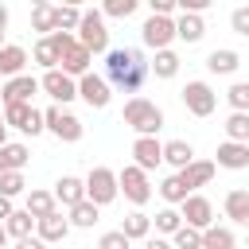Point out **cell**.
Instances as JSON below:
<instances>
[{"instance_id":"obj_44","label":"cell","mask_w":249,"mask_h":249,"mask_svg":"<svg viewBox=\"0 0 249 249\" xmlns=\"http://www.w3.org/2000/svg\"><path fill=\"white\" fill-rule=\"evenodd\" d=\"M179 12H191V16H202L206 8H214V0H175Z\"/></svg>"},{"instance_id":"obj_9","label":"cell","mask_w":249,"mask_h":249,"mask_svg":"<svg viewBox=\"0 0 249 249\" xmlns=\"http://www.w3.org/2000/svg\"><path fill=\"white\" fill-rule=\"evenodd\" d=\"M140 39L152 51H167L175 43V16H148L140 23Z\"/></svg>"},{"instance_id":"obj_33","label":"cell","mask_w":249,"mask_h":249,"mask_svg":"<svg viewBox=\"0 0 249 249\" xmlns=\"http://www.w3.org/2000/svg\"><path fill=\"white\" fill-rule=\"evenodd\" d=\"M160 195H163V202H167V206H179L191 191L183 187V179H179V171H175V175H167V179L160 183Z\"/></svg>"},{"instance_id":"obj_19","label":"cell","mask_w":249,"mask_h":249,"mask_svg":"<svg viewBox=\"0 0 249 249\" xmlns=\"http://www.w3.org/2000/svg\"><path fill=\"white\" fill-rule=\"evenodd\" d=\"M51 195H54V202H58V206H66V210H70L74 202H82V198H86V179H78V175H62V179L54 183V191H51Z\"/></svg>"},{"instance_id":"obj_35","label":"cell","mask_w":249,"mask_h":249,"mask_svg":"<svg viewBox=\"0 0 249 249\" xmlns=\"http://www.w3.org/2000/svg\"><path fill=\"white\" fill-rule=\"evenodd\" d=\"M179 226H183V214H179L175 206H163V210L156 214V233H160V237H171Z\"/></svg>"},{"instance_id":"obj_5","label":"cell","mask_w":249,"mask_h":249,"mask_svg":"<svg viewBox=\"0 0 249 249\" xmlns=\"http://www.w3.org/2000/svg\"><path fill=\"white\" fill-rule=\"evenodd\" d=\"M117 191L140 210L148 198H152V183H148V171H140L136 163H124L121 171H117Z\"/></svg>"},{"instance_id":"obj_14","label":"cell","mask_w":249,"mask_h":249,"mask_svg":"<svg viewBox=\"0 0 249 249\" xmlns=\"http://www.w3.org/2000/svg\"><path fill=\"white\" fill-rule=\"evenodd\" d=\"M214 167L245 171V167H249V144H241V140H222L218 152H214Z\"/></svg>"},{"instance_id":"obj_15","label":"cell","mask_w":249,"mask_h":249,"mask_svg":"<svg viewBox=\"0 0 249 249\" xmlns=\"http://www.w3.org/2000/svg\"><path fill=\"white\" fill-rule=\"evenodd\" d=\"M89 66H93V54H89V51H86L78 39H74V43H70V47L58 54V70H62V74H70V78L89 74Z\"/></svg>"},{"instance_id":"obj_47","label":"cell","mask_w":249,"mask_h":249,"mask_svg":"<svg viewBox=\"0 0 249 249\" xmlns=\"http://www.w3.org/2000/svg\"><path fill=\"white\" fill-rule=\"evenodd\" d=\"M12 249H47V241H39V237L31 233V237H19V241H16Z\"/></svg>"},{"instance_id":"obj_2","label":"cell","mask_w":249,"mask_h":249,"mask_svg":"<svg viewBox=\"0 0 249 249\" xmlns=\"http://www.w3.org/2000/svg\"><path fill=\"white\" fill-rule=\"evenodd\" d=\"M121 121L136 132V136H156L160 128H163V109L156 105V101H148V97H128L124 101V109H121Z\"/></svg>"},{"instance_id":"obj_20","label":"cell","mask_w":249,"mask_h":249,"mask_svg":"<svg viewBox=\"0 0 249 249\" xmlns=\"http://www.w3.org/2000/svg\"><path fill=\"white\" fill-rule=\"evenodd\" d=\"M23 66H27V51H23L19 43H4V47H0V82L23 74Z\"/></svg>"},{"instance_id":"obj_7","label":"cell","mask_w":249,"mask_h":249,"mask_svg":"<svg viewBox=\"0 0 249 249\" xmlns=\"http://www.w3.org/2000/svg\"><path fill=\"white\" fill-rule=\"evenodd\" d=\"M117 171L113 167H93L89 175H86V198L93 202V206H109V202H117Z\"/></svg>"},{"instance_id":"obj_12","label":"cell","mask_w":249,"mask_h":249,"mask_svg":"<svg viewBox=\"0 0 249 249\" xmlns=\"http://www.w3.org/2000/svg\"><path fill=\"white\" fill-rule=\"evenodd\" d=\"M78 97H82L89 109H105V105H109V97H113V86H109L101 74H93V70H89V74H82V78H78Z\"/></svg>"},{"instance_id":"obj_11","label":"cell","mask_w":249,"mask_h":249,"mask_svg":"<svg viewBox=\"0 0 249 249\" xmlns=\"http://www.w3.org/2000/svg\"><path fill=\"white\" fill-rule=\"evenodd\" d=\"M179 214H183V226H191V230L214 226V202H210L206 195H187V198L179 202Z\"/></svg>"},{"instance_id":"obj_50","label":"cell","mask_w":249,"mask_h":249,"mask_svg":"<svg viewBox=\"0 0 249 249\" xmlns=\"http://www.w3.org/2000/svg\"><path fill=\"white\" fill-rule=\"evenodd\" d=\"M0 144H8V124H4V109H0Z\"/></svg>"},{"instance_id":"obj_23","label":"cell","mask_w":249,"mask_h":249,"mask_svg":"<svg viewBox=\"0 0 249 249\" xmlns=\"http://www.w3.org/2000/svg\"><path fill=\"white\" fill-rule=\"evenodd\" d=\"M202 35H206V19H202V16H191V12H179V16H175V39L198 43Z\"/></svg>"},{"instance_id":"obj_37","label":"cell","mask_w":249,"mask_h":249,"mask_svg":"<svg viewBox=\"0 0 249 249\" xmlns=\"http://www.w3.org/2000/svg\"><path fill=\"white\" fill-rule=\"evenodd\" d=\"M23 191H27L23 171H0V195H4V198H16V195H23Z\"/></svg>"},{"instance_id":"obj_13","label":"cell","mask_w":249,"mask_h":249,"mask_svg":"<svg viewBox=\"0 0 249 249\" xmlns=\"http://www.w3.org/2000/svg\"><path fill=\"white\" fill-rule=\"evenodd\" d=\"M132 163H136L140 171H156V167L163 163V144H160L156 136H136V140H132Z\"/></svg>"},{"instance_id":"obj_28","label":"cell","mask_w":249,"mask_h":249,"mask_svg":"<svg viewBox=\"0 0 249 249\" xmlns=\"http://www.w3.org/2000/svg\"><path fill=\"white\" fill-rule=\"evenodd\" d=\"M191 160H195V148H191V140H167V144H163V163H171L175 171H183Z\"/></svg>"},{"instance_id":"obj_27","label":"cell","mask_w":249,"mask_h":249,"mask_svg":"<svg viewBox=\"0 0 249 249\" xmlns=\"http://www.w3.org/2000/svg\"><path fill=\"white\" fill-rule=\"evenodd\" d=\"M117 230H121L128 241H144V237L152 233V218H148L144 210H132V214H124V222H121Z\"/></svg>"},{"instance_id":"obj_34","label":"cell","mask_w":249,"mask_h":249,"mask_svg":"<svg viewBox=\"0 0 249 249\" xmlns=\"http://www.w3.org/2000/svg\"><path fill=\"white\" fill-rule=\"evenodd\" d=\"M222 128H226V140H241V144H249V113H230Z\"/></svg>"},{"instance_id":"obj_40","label":"cell","mask_w":249,"mask_h":249,"mask_svg":"<svg viewBox=\"0 0 249 249\" xmlns=\"http://www.w3.org/2000/svg\"><path fill=\"white\" fill-rule=\"evenodd\" d=\"M226 101H230L233 113H249V82H233L226 89Z\"/></svg>"},{"instance_id":"obj_31","label":"cell","mask_w":249,"mask_h":249,"mask_svg":"<svg viewBox=\"0 0 249 249\" xmlns=\"http://www.w3.org/2000/svg\"><path fill=\"white\" fill-rule=\"evenodd\" d=\"M202 249H237L230 226H206L202 230Z\"/></svg>"},{"instance_id":"obj_25","label":"cell","mask_w":249,"mask_h":249,"mask_svg":"<svg viewBox=\"0 0 249 249\" xmlns=\"http://www.w3.org/2000/svg\"><path fill=\"white\" fill-rule=\"evenodd\" d=\"M222 210H226V218L233 222V226H249V191H230L226 195V202H222Z\"/></svg>"},{"instance_id":"obj_54","label":"cell","mask_w":249,"mask_h":249,"mask_svg":"<svg viewBox=\"0 0 249 249\" xmlns=\"http://www.w3.org/2000/svg\"><path fill=\"white\" fill-rule=\"evenodd\" d=\"M0 86H4V82H0Z\"/></svg>"},{"instance_id":"obj_41","label":"cell","mask_w":249,"mask_h":249,"mask_svg":"<svg viewBox=\"0 0 249 249\" xmlns=\"http://www.w3.org/2000/svg\"><path fill=\"white\" fill-rule=\"evenodd\" d=\"M78 19H82V8H54V31H78Z\"/></svg>"},{"instance_id":"obj_8","label":"cell","mask_w":249,"mask_h":249,"mask_svg":"<svg viewBox=\"0 0 249 249\" xmlns=\"http://www.w3.org/2000/svg\"><path fill=\"white\" fill-rule=\"evenodd\" d=\"M179 97H183V109H187L191 117H210V113L218 109V93H214L210 82H202V78H198V82H187Z\"/></svg>"},{"instance_id":"obj_45","label":"cell","mask_w":249,"mask_h":249,"mask_svg":"<svg viewBox=\"0 0 249 249\" xmlns=\"http://www.w3.org/2000/svg\"><path fill=\"white\" fill-rule=\"evenodd\" d=\"M152 8V16H171L175 12V0H144Z\"/></svg>"},{"instance_id":"obj_1","label":"cell","mask_w":249,"mask_h":249,"mask_svg":"<svg viewBox=\"0 0 249 249\" xmlns=\"http://www.w3.org/2000/svg\"><path fill=\"white\" fill-rule=\"evenodd\" d=\"M148 78H152V70H148L144 51H136V47H109L105 51V82L117 93H132L136 97Z\"/></svg>"},{"instance_id":"obj_24","label":"cell","mask_w":249,"mask_h":249,"mask_svg":"<svg viewBox=\"0 0 249 249\" xmlns=\"http://www.w3.org/2000/svg\"><path fill=\"white\" fill-rule=\"evenodd\" d=\"M23 210L39 222V218H47V214H54L58 210V202H54V195L51 191H39V187H31L27 191V198H23Z\"/></svg>"},{"instance_id":"obj_48","label":"cell","mask_w":249,"mask_h":249,"mask_svg":"<svg viewBox=\"0 0 249 249\" xmlns=\"http://www.w3.org/2000/svg\"><path fill=\"white\" fill-rule=\"evenodd\" d=\"M12 210H16V206H12V198H4V195H0V222H4Z\"/></svg>"},{"instance_id":"obj_38","label":"cell","mask_w":249,"mask_h":249,"mask_svg":"<svg viewBox=\"0 0 249 249\" xmlns=\"http://www.w3.org/2000/svg\"><path fill=\"white\" fill-rule=\"evenodd\" d=\"M136 8H140V0H101V16H109V19H128Z\"/></svg>"},{"instance_id":"obj_29","label":"cell","mask_w":249,"mask_h":249,"mask_svg":"<svg viewBox=\"0 0 249 249\" xmlns=\"http://www.w3.org/2000/svg\"><path fill=\"white\" fill-rule=\"evenodd\" d=\"M148 70H152V74H156L160 82L175 78V74H179V54H175L171 47H167V51H156V58L148 62Z\"/></svg>"},{"instance_id":"obj_18","label":"cell","mask_w":249,"mask_h":249,"mask_svg":"<svg viewBox=\"0 0 249 249\" xmlns=\"http://www.w3.org/2000/svg\"><path fill=\"white\" fill-rule=\"evenodd\" d=\"M214 171H218V167H214V160H191V163L179 171V179H183V187L195 195L198 187H206V183L214 179Z\"/></svg>"},{"instance_id":"obj_3","label":"cell","mask_w":249,"mask_h":249,"mask_svg":"<svg viewBox=\"0 0 249 249\" xmlns=\"http://www.w3.org/2000/svg\"><path fill=\"white\" fill-rule=\"evenodd\" d=\"M43 128H47L54 140H62V144H78L82 132H86V124H82L66 105H47V109H43Z\"/></svg>"},{"instance_id":"obj_30","label":"cell","mask_w":249,"mask_h":249,"mask_svg":"<svg viewBox=\"0 0 249 249\" xmlns=\"http://www.w3.org/2000/svg\"><path fill=\"white\" fill-rule=\"evenodd\" d=\"M4 230H8V237H12V241L31 237V233H35V218H31L27 210H12V214L4 218Z\"/></svg>"},{"instance_id":"obj_49","label":"cell","mask_w":249,"mask_h":249,"mask_svg":"<svg viewBox=\"0 0 249 249\" xmlns=\"http://www.w3.org/2000/svg\"><path fill=\"white\" fill-rule=\"evenodd\" d=\"M4 31H8V8L0 4V35H4Z\"/></svg>"},{"instance_id":"obj_46","label":"cell","mask_w":249,"mask_h":249,"mask_svg":"<svg viewBox=\"0 0 249 249\" xmlns=\"http://www.w3.org/2000/svg\"><path fill=\"white\" fill-rule=\"evenodd\" d=\"M144 249H175V245H171V237H160V233H148V237H144Z\"/></svg>"},{"instance_id":"obj_10","label":"cell","mask_w":249,"mask_h":249,"mask_svg":"<svg viewBox=\"0 0 249 249\" xmlns=\"http://www.w3.org/2000/svg\"><path fill=\"white\" fill-rule=\"evenodd\" d=\"M39 89H43L54 105H70V101L78 97V78H70V74H62V70L54 66V70H47V74L39 78Z\"/></svg>"},{"instance_id":"obj_42","label":"cell","mask_w":249,"mask_h":249,"mask_svg":"<svg viewBox=\"0 0 249 249\" xmlns=\"http://www.w3.org/2000/svg\"><path fill=\"white\" fill-rule=\"evenodd\" d=\"M97 249H132V241H128L121 230H109V233L97 237Z\"/></svg>"},{"instance_id":"obj_17","label":"cell","mask_w":249,"mask_h":249,"mask_svg":"<svg viewBox=\"0 0 249 249\" xmlns=\"http://www.w3.org/2000/svg\"><path fill=\"white\" fill-rule=\"evenodd\" d=\"M35 237H39V241H47V245L66 241V237H70V218H66L62 210H54V214L39 218V222H35Z\"/></svg>"},{"instance_id":"obj_51","label":"cell","mask_w":249,"mask_h":249,"mask_svg":"<svg viewBox=\"0 0 249 249\" xmlns=\"http://www.w3.org/2000/svg\"><path fill=\"white\" fill-rule=\"evenodd\" d=\"M8 241H12V237H8V230H4V222H0V249H4Z\"/></svg>"},{"instance_id":"obj_43","label":"cell","mask_w":249,"mask_h":249,"mask_svg":"<svg viewBox=\"0 0 249 249\" xmlns=\"http://www.w3.org/2000/svg\"><path fill=\"white\" fill-rule=\"evenodd\" d=\"M230 27L249 39V8H233V12H230Z\"/></svg>"},{"instance_id":"obj_53","label":"cell","mask_w":249,"mask_h":249,"mask_svg":"<svg viewBox=\"0 0 249 249\" xmlns=\"http://www.w3.org/2000/svg\"><path fill=\"white\" fill-rule=\"evenodd\" d=\"M0 47H4V35H0Z\"/></svg>"},{"instance_id":"obj_36","label":"cell","mask_w":249,"mask_h":249,"mask_svg":"<svg viewBox=\"0 0 249 249\" xmlns=\"http://www.w3.org/2000/svg\"><path fill=\"white\" fill-rule=\"evenodd\" d=\"M31 31H39V35H51L54 31V8L51 4L31 8Z\"/></svg>"},{"instance_id":"obj_22","label":"cell","mask_w":249,"mask_h":249,"mask_svg":"<svg viewBox=\"0 0 249 249\" xmlns=\"http://www.w3.org/2000/svg\"><path fill=\"white\" fill-rule=\"evenodd\" d=\"M27 160H31V148L27 144H19V140L0 144V171H23Z\"/></svg>"},{"instance_id":"obj_52","label":"cell","mask_w":249,"mask_h":249,"mask_svg":"<svg viewBox=\"0 0 249 249\" xmlns=\"http://www.w3.org/2000/svg\"><path fill=\"white\" fill-rule=\"evenodd\" d=\"M39 4H51V0H31V8H39Z\"/></svg>"},{"instance_id":"obj_16","label":"cell","mask_w":249,"mask_h":249,"mask_svg":"<svg viewBox=\"0 0 249 249\" xmlns=\"http://www.w3.org/2000/svg\"><path fill=\"white\" fill-rule=\"evenodd\" d=\"M39 93V78H31V74H16V78H8L4 86H0V101L4 105H12V101H31Z\"/></svg>"},{"instance_id":"obj_26","label":"cell","mask_w":249,"mask_h":249,"mask_svg":"<svg viewBox=\"0 0 249 249\" xmlns=\"http://www.w3.org/2000/svg\"><path fill=\"white\" fill-rule=\"evenodd\" d=\"M97 210H101V206H93L89 198L74 202V206L66 210V218H70V230H93V226H97Z\"/></svg>"},{"instance_id":"obj_4","label":"cell","mask_w":249,"mask_h":249,"mask_svg":"<svg viewBox=\"0 0 249 249\" xmlns=\"http://www.w3.org/2000/svg\"><path fill=\"white\" fill-rule=\"evenodd\" d=\"M89 54H105L109 51V27H105V16L97 12V8H89V12H82V19H78V35H74Z\"/></svg>"},{"instance_id":"obj_39","label":"cell","mask_w":249,"mask_h":249,"mask_svg":"<svg viewBox=\"0 0 249 249\" xmlns=\"http://www.w3.org/2000/svg\"><path fill=\"white\" fill-rule=\"evenodd\" d=\"M171 245H175V249H202V230L179 226V230L171 233Z\"/></svg>"},{"instance_id":"obj_32","label":"cell","mask_w":249,"mask_h":249,"mask_svg":"<svg viewBox=\"0 0 249 249\" xmlns=\"http://www.w3.org/2000/svg\"><path fill=\"white\" fill-rule=\"evenodd\" d=\"M31 58L43 66V70H54L58 66V51H54V43H51V35H43L35 47H31Z\"/></svg>"},{"instance_id":"obj_21","label":"cell","mask_w":249,"mask_h":249,"mask_svg":"<svg viewBox=\"0 0 249 249\" xmlns=\"http://www.w3.org/2000/svg\"><path fill=\"white\" fill-rule=\"evenodd\" d=\"M237 66H241V54L233 51V47H214L210 54H206V70L210 74H237Z\"/></svg>"},{"instance_id":"obj_6","label":"cell","mask_w":249,"mask_h":249,"mask_svg":"<svg viewBox=\"0 0 249 249\" xmlns=\"http://www.w3.org/2000/svg\"><path fill=\"white\" fill-rule=\"evenodd\" d=\"M4 124L16 128V132H23V136L47 132V128H43V113H39L31 101H12V105H4Z\"/></svg>"}]
</instances>
